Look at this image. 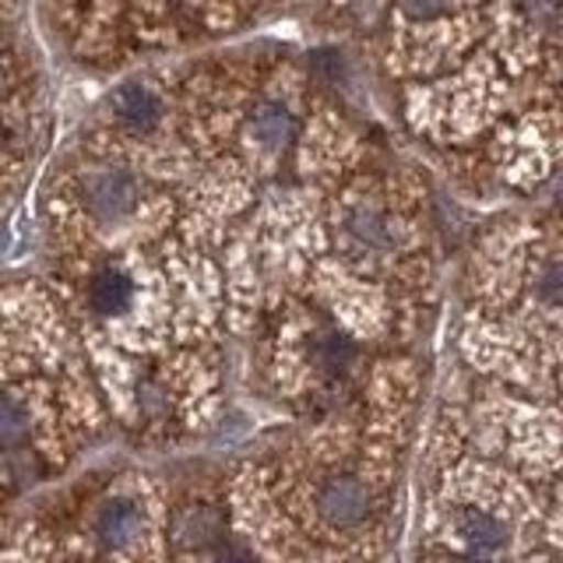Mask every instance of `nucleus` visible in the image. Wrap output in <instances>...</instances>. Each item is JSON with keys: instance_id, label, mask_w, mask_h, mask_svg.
Returning a JSON list of instances; mask_svg holds the SVG:
<instances>
[{"instance_id": "nucleus-9", "label": "nucleus", "mask_w": 563, "mask_h": 563, "mask_svg": "<svg viewBox=\"0 0 563 563\" xmlns=\"http://www.w3.org/2000/svg\"><path fill=\"white\" fill-rule=\"evenodd\" d=\"M4 78H8V53L0 46V85H4Z\"/></svg>"}, {"instance_id": "nucleus-6", "label": "nucleus", "mask_w": 563, "mask_h": 563, "mask_svg": "<svg viewBox=\"0 0 563 563\" xmlns=\"http://www.w3.org/2000/svg\"><path fill=\"white\" fill-rule=\"evenodd\" d=\"M342 240L360 254H384L395 246V225L377 205H349L342 211Z\"/></svg>"}, {"instance_id": "nucleus-2", "label": "nucleus", "mask_w": 563, "mask_h": 563, "mask_svg": "<svg viewBox=\"0 0 563 563\" xmlns=\"http://www.w3.org/2000/svg\"><path fill=\"white\" fill-rule=\"evenodd\" d=\"M145 184L131 166L99 163L75 176V201L96 225H128L145 205Z\"/></svg>"}, {"instance_id": "nucleus-3", "label": "nucleus", "mask_w": 563, "mask_h": 563, "mask_svg": "<svg viewBox=\"0 0 563 563\" xmlns=\"http://www.w3.org/2000/svg\"><path fill=\"white\" fill-rule=\"evenodd\" d=\"M110 120L123 137L148 141L166 120V99L148 81H123L110 96Z\"/></svg>"}, {"instance_id": "nucleus-5", "label": "nucleus", "mask_w": 563, "mask_h": 563, "mask_svg": "<svg viewBox=\"0 0 563 563\" xmlns=\"http://www.w3.org/2000/svg\"><path fill=\"white\" fill-rule=\"evenodd\" d=\"M85 299H88V310L102 317V321H123V317H131L137 307L141 282L131 268H123V264H102V268L88 278Z\"/></svg>"}, {"instance_id": "nucleus-4", "label": "nucleus", "mask_w": 563, "mask_h": 563, "mask_svg": "<svg viewBox=\"0 0 563 563\" xmlns=\"http://www.w3.org/2000/svg\"><path fill=\"white\" fill-rule=\"evenodd\" d=\"M296 117L278 99H251L243 117V148L257 155H278L292 141Z\"/></svg>"}, {"instance_id": "nucleus-1", "label": "nucleus", "mask_w": 563, "mask_h": 563, "mask_svg": "<svg viewBox=\"0 0 563 563\" xmlns=\"http://www.w3.org/2000/svg\"><path fill=\"white\" fill-rule=\"evenodd\" d=\"M96 539L117 563H163L166 525L141 493H110L96 510Z\"/></svg>"}, {"instance_id": "nucleus-8", "label": "nucleus", "mask_w": 563, "mask_h": 563, "mask_svg": "<svg viewBox=\"0 0 563 563\" xmlns=\"http://www.w3.org/2000/svg\"><path fill=\"white\" fill-rule=\"evenodd\" d=\"M536 292H539V299L542 303H563V264L560 261H553V264H545V268L539 272V278H536Z\"/></svg>"}, {"instance_id": "nucleus-10", "label": "nucleus", "mask_w": 563, "mask_h": 563, "mask_svg": "<svg viewBox=\"0 0 563 563\" xmlns=\"http://www.w3.org/2000/svg\"><path fill=\"white\" fill-rule=\"evenodd\" d=\"M0 169H4V141H0Z\"/></svg>"}, {"instance_id": "nucleus-7", "label": "nucleus", "mask_w": 563, "mask_h": 563, "mask_svg": "<svg viewBox=\"0 0 563 563\" xmlns=\"http://www.w3.org/2000/svg\"><path fill=\"white\" fill-rule=\"evenodd\" d=\"M35 433V412L22 395L0 391V451L25 448Z\"/></svg>"}]
</instances>
